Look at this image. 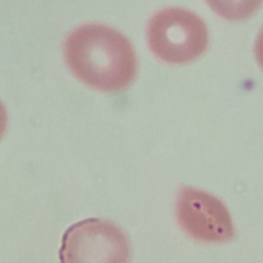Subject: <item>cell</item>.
Segmentation results:
<instances>
[{
  "label": "cell",
  "mask_w": 263,
  "mask_h": 263,
  "mask_svg": "<svg viewBox=\"0 0 263 263\" xmlns=\"http://www.w3.org/2000/svg\"><path fill=\"white\" fill-rule=\"evenodd\" d=\"M176 217L182 230L200 242L220 243L234 235L231 216L216 196L194 188H183L176 201Z\"/></svg>",
  "instance_id": "4"
},
{
  "label": "cell",
  "mask_w": 263,
  "mask_h": 263,
  "mask_svg": "<svg viewBox=\"0 0 263 263\" xmlns=\"http://www.w3.org/2000/svg\"><path fill=\"white\" fill-rule=\"evenodd\" d=\"M64 55L83 83L104 91L123 89L137 73L132 43L119 31L102 24H84L67 36Z\"/></svg>",
  "instance_id": "1"
},
{
  "label": "cell",
  "mask_w": 263,
  "mask_h": 263,
  "mask_svg": "<svg viewBox=\"0 0 263 263\" xmlns=\"http://www.w3.org/2000/svg\"><path fill=\"white\" fill-rule=\"evenodd\" d=\"M255 53H256V58H257L259 65L263 69V27H262V29L257 37V40H256Z\"/></svg>",
  "instance_id": "5"
},
{
  "label": "cell",
  "mask_w": 263,
  "mask_h": 263,
  "mask_svg": "<svg viewBox=\"0 0 263 263\" xmlns=\"http://www.w3.org/2000/svg\"><path fill=\"white\" fill-rule=\"evenodd\" d=\"M7 125V113L3 103L0 101V138L3 136Z\"/></svg>",
  "instance_id": "6"
},
{
  "label": "cell",
  "mask_w": 263,
  "mask_h": 263,
  "mask_svg": "<svg viewBox=\"0 0 263 263\" xmlns=\"http://www.w3.org/2000/svg\"><path fill=\"white\" fill-rule=\"evenodd\" d=\"M147 41L151 51L161 61L184 64L205 51L209 32L196 13L180 7H167L150 18Z\"/></svg>",
  "instance_id": "2"
},
{
  "label": "cell",
  "mask_w": 263,
  "mask_h": 263,
  "mask_svg": "<svg viewBox=\"0 0 263 263\" xmlns=\"http://www.w3.org/2000/svg\"><path fill=\"white\" fill-rule=\"evenodd\" d=\"M126 234L110 221L87 218L72 224L63 234L61 263H128Z\"/></svg>",
  "instance_id": "3"
}]
</instances>
